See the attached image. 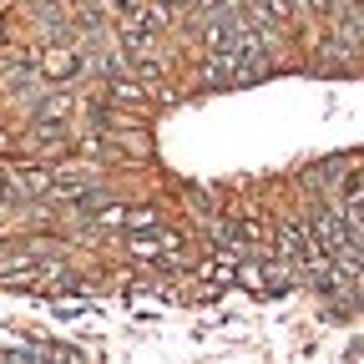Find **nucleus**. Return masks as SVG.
<instances>
[{"label": "nucleus", "instance_id": "nucleus-1", "mask_svg": "<svg viewBox=\"0 0 364 364\" xmlns=\"http://www.w3.org/2000/svg\"><path fill=\"white\" fill-rule=\"evenodd\" d=\"M71 112H76V97H71V91H56V97H46V102L36 107V122H41V127H61Z\"/></svg>", "mask_w": 364, "mask_h": 364}, {"label": "nucleus", "instance_id": "nucleus-2", "mask_svg": "<svg viewBox=\"0 0 364 364\" xmlns=\"http://www.w3.org/2000/svg\"><path fill=\"white\" fill-rule=\"evenodd\" d=\"M71 71H76V51H66V46H56V51L41 56V76H46V81H61V76H71Z\"/></svg>", "mask_w": 364, "mask_h": 364}, {"label": "nucleus", "instance_id": "nucleus-3", "mask_svg": "<svg viewBox=\"0 0 364 364\" xmlns=\"http://www.w3.org/2000/svg\"><path fill=\"white\" fill-rule=\"evenodd\" d=\"M147 97V86H136V81H112V102H142Z\"/></svg>", "mask_w": 364, "mask_h": 364}, {"label": "nucleus", "instance_id": "nucleus-4", "mask_svg": "<svg viewBox=\"0 0 364 364\" xmlns=\"http://www.w3.org/2000/svg\"><path fill=\"white\" fill-rule=\"evenodd\" d=\"M122 228H157V208H136V213H127Z\"/></svg>", "mask_w": 364, "mask_h": 364}, {"label": "nucleus", "instance_id": "nucleus-5", "mask_svg": "<svg viewBox=\"0 0 364 364\" xmlns=\"http://www.w3.org/2000/svg\"><path fill=\"white\" fill-rule=\"evenodd\" d=\"M299 6H309V11H329V0H299Z\"/></svg>", "mask_w": 364, "mask_h": 364}]
</instances>
